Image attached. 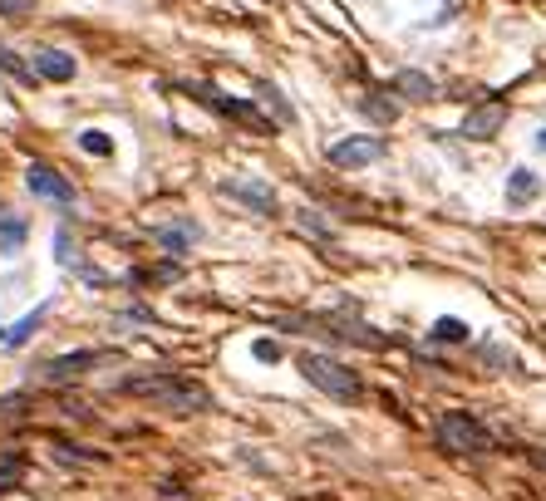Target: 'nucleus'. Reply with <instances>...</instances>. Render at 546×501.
<instances>
[{
  "mask_svg": "<svg viewBox=\"0 0 546 501\" xmlns=\"http://www.w3.org/2000/svg\"><path fill=\"white\" fill-rule=\"evenodd\" d=\"M119 393L143 398L153 408H168V413H207L212 408V389L197 384V379H187V374H173V369L128 374V379H119Z\"/></svg>",
  "mask_w": 546,
  "mask_h": 501,
  "instance_id": "f257e3e1",
  "label": "nucleus"
},
{
  "mask_svg": "<svg viewBox=\"0 0 546 501\" xmlns=\"http://www.w3.org/2000/svg\"><path fill=\"white\" fill-rule=\"evenodd\" d=\"M301 374H305V384H315L320 393H330L340 403H360L364 398V379L350 364L330 359V354H301Z\"/></svg>",
  "mask_w": 546,
  "mask_h": 501,
  "instance_id": "f03ea898",
  "label": "nucleus"
},
{
  "mask_svg": "<svg viewBox=\"0 0 546 501\" xmlns=\"http://www.w3.org/2000/svg\"><path fill=\"white\" fill-rule=\"evenodd\" d=\"M438 447H448V452H468V457H483V452L497 447V438H492V428H487L483 418L453 408V413L438 418Z\"/></svg>",
  "mask_w": 546,
  "mask_h": 501,
  "instance_id": "7ed1b4c3",
  "label": "nucleus"
},
{
  "mask_svg": "<svg viewBox=\"0 0 546 501\" xmlns=\"http://www.w3.org/2000/svg\"><path fill=\"white\" fill-rule=\"evenodd\" d=\"M109 359V349H74V354H55L50 364H40V379L45 384H74V379H84L94 364H104Z\"/></svg>",
  "mask_w": 546,
  "mask_h": 501,
  "instance_id": "20e7f679",
  "label": "nucleus"
},
{
  "mask_svg": "<svg viewBox=\"0 0 546 501\" xmlns=\"http://www.w3.org/2000/svg\"><path fill=\"white\" fill-rule=\"evenodd\" d=\"M25 187L40 197V202H55V207H74V187H69V177L64 172H55V167H45V163H30L25 167Z\"/></svg>",
  "mask_w": 546,
  "mask_h": 501,
  "instance_id": "39448f33",
  "label": "nucleus"
},
{
  "mask_svg": "<svg viewBox=\"0 0 546 501\" xmlns=\"http://www.w3.org/2000/svg\"><path fill=\"white\" fill-rule=\"evenodd\" d=\"M187 94H192V99H202L207 109H217L222 118H237V123L256 128V133H271V118H261V113H256V104H242V99H222V94H217V89H207V84H192Z\"/></svg>",
  "mask_w": 546,
  "mask_h": 501,
  "instance_id": "423d86ee",
  "label": "nucleus"
},
{
  "mask_svg": "<svg viewBox=\"0 0 546 501\" xmlns=\"http://www.w3.org/2000/svg\"><path fill=\"white\" fill-rule=\"evenodd\" d=\"M222 197L242 202L246 212H256V217H271V212H276V192H271L266 182H251V177H227V182H222Z\"/></svg>",
  "mask_w": 546,
  "mask_h": 501,
  "instance_id": "0eeeda50",
  "label": "nucleus"
},
{
  "mask_svg": "<svg viewBox=\"0 0 546 501\" xmlns=\"http://www.w3.org/2000/svg\"><path fill=\"white\" fill-rule=\"evenodd\" d=\"M384 153H389V143H384V138H345V143H335V148H330V163L355 172V167L379 163Z\"/></svg>",
  "mask_w": 546,
  "mask_h": 501,
  "instance_id": "6e6552de",
  "label": "nucleus"
},
{
  "mask_svg": "<svg viewBox=\"0 0 546 501\" xmlns=\"http://www.w3.org/2000/svg\"><path fill=\"white\" fill-rule=\"evenodd\" d=\"M507 123V104H497V99H487V104H478V109H468V118H463V138H492L497 128Z\"/></svg>",
  "mask_w": 546,
  "mask_h": 501,
  "instance_id": "1a4fd4ad",
  "label": "nucleus"
},
{
  "mask_svg": "<svg viewBox=\"0 0 546 501\" xmlns=\"http://www.w3.org/2000/svg\"><path fill=\"white\" fill-rule=\"evenodd\" d=\"M30 69H35V79H50V84H69L79 64H74V55H64V50H50V45H45V50H35V55H30Z\"/></svg>",
  "mask_w": 546,
  "mask_h": 501,
  "instance_id": "9d476101",
  "label": "nucleus"
},
{
  "mask_svg": "<svg viewBox=\"0 0 546 501\" xmlns=\"http://www.w3.org/2000/svg\"><path fill=\"white\" fill-rule=\"evenodd\" d=\"M153 236H158V246H163L168 256H187V251H192V241L202 236V226H197V222H173V226H158Z\"/></svg>",
  "mask_w": 546,
  "mask_h": 501,
  "instance_id": "9b49d317",
  "label": "nucleus"
},
{
  "mask_svg": "<svg viewBox=\"0 0 546 501\" xmlns=\"http://www.w3.org/2000/svg\"><path fill=\"white\" fill-rule=\"evenodd\" d=\"M45 315H50V300H45V305H35V310H30L25 320H15V325L5 330V349H25V344H30V339L40 334V325H45Z\"/></svg>",
  "mask_w": 546,
  "mask_h": 501,
  "instance_id": "f8f14e48",
  "label": "nucleus"
},
{
  "mask_svg": "<svg viewBox=\"0 0 546 501\" xmlns=\"http://www.w3.org/2000/svg\"><path fill=\"white\" fill-rule=\"evenodd\" d=\"M537 192H542V177H537L532 167H517V172L507 177V202H512V207H522V202H532Z\"/></svg>",
  "mask_w": 546,
  "mask_h": 501,
  "instance_id": "ddd939ff",
  "label": "nucleus"
},
{
  "mask_svg": "<svg viewBox=\"0 0 546 501\" xmlns=\"http://www.w3.org/2000/svg\"><path fill=\"white\" fill-rule=\"evenodd\" d=\"M25 236H30L25 217H10V212H0V256H15V251L25 246Z\"/></svg>",
  "mask_w": 546,
  "mask_h": 501,
  "instance_id": "4468645a",
  "label": "nucleus"
},
{
  "mask_svg": "<svg viewBox=\"0 0 546 501\" xmlns=\"http://www.w3.org/2000/svg\"><path fill=\"white\" fill-rule=\"evenodd\" d=\"M394 89H399L404 99H414V104L433 99V79H428V74H414V69H409V74H399V79H394Z\"/></svg>",
  "mask_w": 546,
  "mask_h": 501,
  "instance_id": "2eb2a0df",
  "label": "nucleus"
},
{
  "mask_svg": "<svg viewBox=\"0 0 546 501\" xmlns=\"http://www.w3.org/2000/svg\"><path fill=\"white\" fill-rule=\"evenodd\" d=\"M256 99H261L266 109L276 113V123H296V109L281 99V89H276V84H256Z\"/></svg>",
  "mask_w": 546,
  "mask_h": 501,
  "instance_id": "dca6fc26",
  "label": "nucleus"
},
{
  "mask_svg": "<svg viewBox=\"0 0 546 501\" xmlns=\"http://www.w3.org/2000/svg\"><path fill=\"white\" fill-rule=\"evenodd\" d=\"M428 339H438V344H468V325L453 320V315H443V320L428 330Z\"/></svg>",
  "mask_w": 546,
  "mask_h": 501,
  "instance_id": "f3484780",
  "label": "nucleus"
},
{
  "mask_svg": "<svg viewBox=\"0 0 546 501\" xmlns=\"http://www.w3.org/2000/svg\"><path fill=\"white\" fill-rule=\"evenodd\" d=\"M20 477H25V457H20V452H5V457H0V492L20 487Z\"/></svg>",
  "mask_w": 546,
  "mask_h": 501,
  "instance_id": "a211bd4d",
  "label": "nucleus"
},
{
  "mask_svg": "<svg viewBox=\"0 0 546 501\" xmlns=\"http://www.w3.org/2000/svg\"><path fill=\"white\" fill-rule=\"evenodd\" d=\"M55 261H60V266H69V271H79V266H84V261H79V246L69 241V226H60V231H55Z\"/></svg>",
  "mask_w": 546,
  "mask_h": 501,
  "instance_id": "6ab92c4d",
  "label": "nucleus"
},
{
  "mask_svg": "<svg viewBox=\"0 0 546 501\" xmlns=\"http://www.w3.org/2000/svg\"><path fill=\"white\" fill-rule=\"evenodd\" d=\"M0 69H5V74H15V79H20V84H35V69H30V64H25V59L15 55V50H10V45H0Z\"/></svg>",
  "mask_w": 546,
  "mask_h": 501,
  "instance_id": "aec40b11",
  "label": "nucleus"
},
{
  "mask_svg": "<svg viewBox=\"0 0 546 501\" xmlns=\"http://www.w3.org/2000/svg\"><path fill=\"white\" fill-rule=\"evenodd\" d=\"M55 457L60 462H79V467H99L104 462V452H79L74 443H55Z\"/></svg>",
  "mask_w": 546,
  "mask_h": 501,
  "instance_id": "412c9836",
  "label": "nucleus"
},
{
  "mask_svg": "<svg viewBox=\"0 0 546 501\" xmlns=\"http://www.w3.org/2000/svg\"><path fill=\"white\" fill-rule=\"evenodd\" d=\"M79 148H84V153H94V158H109V153H114V143H109L104 133H94V128H89V133H79Z\"/></svg>",
  "mask_w": 546,
  "mask_h": 501,
  "instance_id": "4be33fe9",
  "label": "nucleus"
},
{
  "mask_svg": "<svg viewBox=\"0 0 546 501\" xmlns=\"http://www.w3.org/2000/svg\"><path fill=\"white\" fill-rule=\"evenodd\" d=\"M251 354H256L261 364H276V359H281V344H276V339H256V344H251Z\"/></svg>",
  "mask_w": 546,
  "mask_h": 501,
  "instance_id": "5701e85b",
  "label": "nucleus"
},
{
  "mask_svg": "<svg viewBox=\"0 0 546 501\" xmlns=\"http://www.w3.org/2000/svg\"><path fill=\"white\" fill-rule=\"evenodd\" d=\"M30 10H35V0H0V15L5 20H25Z\"/></svg>",
  "mask_w": 546,
  "mask_h": 501,
  "instance_id": "b1692460",
  "label": "nucleus"
},
{
  "mask_svg": "<svg viewBox=\"0 0 546 501\" xmlns=\"http://www.w3.org/2000/svg\"><path fill=\"white\" fill-rule=\"evenodd\" d=\"M296 222H301V231H310V236H320V241H325V236H330V226L320 222V217H315V212H301V217H296Z\"/></svg>",
  "mask_w": 546,
  "mask_h": 501,
  "instance_id": "393cba45",
  "label": "nucleus"
},
{
  "mask_svg": "<svg viewBox=\"0 0 546 501\" xmlns=\"http://www.w3.org/2000/svg\"><path fill=\"white\" fill-rule=\"evenodd\" d=\"M537 148H542V153H546V123H542V128H537Z\"/></svg>",
  "mask_w": 546,
  "mask_h": 501,
  "instance_id": "a878e982",
  "label": "nucleus"
},
{
  "mask_svg": "<svg viewBox=\"0 0 546 501\" xmlns=\"http://www.w3.org/2000/svg\"><path fill=\"white\" fill-rule=\"evenodd\" d=\"M532 462H537V467H546V452H532Z\"/></svg>",
  "mask_w": 546,
  "mask_h": 501,
  "instance_id": "bb28decb",
  "label": "nucleus"
},
{
  "mask_svg": "<svg viewBox=\"0 0 546 501\" xmlns=\"http://www.w3.org/2000/svg\"><path fill=\"white\" fill-rule=\"evenodd\" d=\"M0 344H5V330H0Z\"/></svg>",
  "mask_w": 546,
  "mask_h": 501,
  "instance_id": "cd10ccee",
  "label": "nucleus"
}]
</instances>
